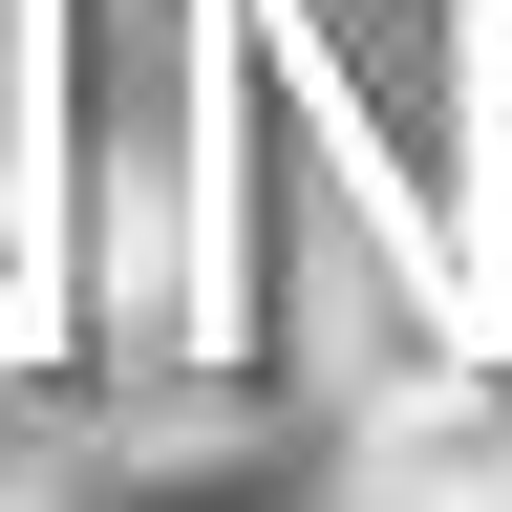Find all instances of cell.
<instances>
[{"mask_svg":"<svg viewBox=\"0 0 512 512\" xmlns=\"http://www.w3.org/2000/svg\"><path fill=\"white\" fill-rule=\"evenodd\" d=\"M342 512H512V342H448L342 406Z\"/></svg>","mask_w":512,"mask_h":512,"instance_id":"2","label":"cell"},{"mask_svg":"<svg viewBox=\"0 0 512 512\" xmlns=\"http://www.w3.org/2000/svg\"><path fill=\"white\" fill-rule=\"evenodd\" d=\"M43 512H342V406L235 384V363H171L150 406H107L43 470Z\"/></svg>","mask_w":512,"mask_h":512,"instance_id":"1","label":"cell"},{"mask_svg":"<svg viewBox=\"0 0 512 512\" xmlns=\"http://www.w3.org/2000/svg\"><path fill=\"white\" fill-rule=\"evenodd\" d=\"M0 512H43V470H22V491H0Z\"/></svg>","mask_w":512,"mask_h":512,"instance_id":"3","label":"cell"}]
</instances>
